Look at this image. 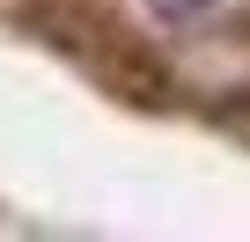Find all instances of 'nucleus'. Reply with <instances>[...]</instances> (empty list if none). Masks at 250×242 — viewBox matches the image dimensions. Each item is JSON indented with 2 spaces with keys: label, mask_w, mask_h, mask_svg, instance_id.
<instances>
[{
  "label": "nucleus",
  "mask_w": 250,
  "mask_h": 242,
  "mask_svg": "<svg viewBox=\"0 0 250 242\" xmlns=\"http://www.w3.org/2000/svg\"><path fill=\"white\" fill-rule=\"evenodd\" d=\"M221 125H235V132L250 140V110H221Z\"/></svg>",
  "instance_id": "obj_2"
},
{
  "label": "nucleus",
  "mask_w": 250,
  "mask_h": 242,
  "mask_svg": "<svg viewBox=\"0 0 250 242\" xmlns=\"http://www.w3.org/2000/svg\"><path fill=\"white\" fill-rule=\"evenodd\" d=\"M206 8H213V0H155L162 22H191V15H206Z\"/></svg>",
  "instance_id": "obj_1"
}]
</instances>
